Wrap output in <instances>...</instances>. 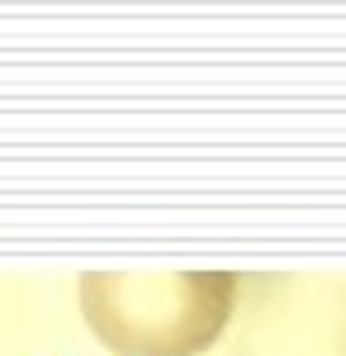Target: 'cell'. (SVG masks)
I'll list each match as a JSON object with an SVG mask.
<instances>
[{"mask_svg": "<svg viewBox=\"0 0 346 356\" xmlns=\"http://www.w3.org/2000/svg\"><path fill=\"white\" fill-rule=\"evenodd\" d=\"M238 304L228 271H90L81 314L114 356H199Z\"/></svg>", "mask_w": 346, "mask_h": 356, "instance_id": "6da1fadb", "label": "cell"}]
</instances>
